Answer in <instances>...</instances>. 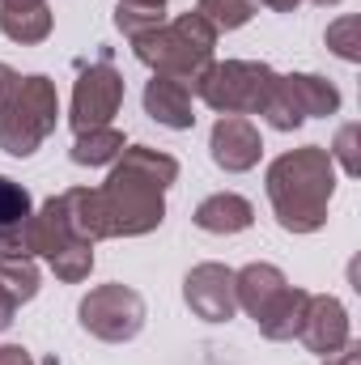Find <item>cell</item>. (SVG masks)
Here are the masks:
<instances>
[{
    "instance_id": "27",
    "label": "cell",
    "mask_w": 361,
    "mask_h": 365,
    "mask_svg": "<svg viewBox=\"0 0 361 365\" xmlns=\"http://www.w3.org/2000/svg\"><path fill=\"white\" fill-rule=\"evenodd\" d=\"M255 4H264V9H272V13H293L302 0H255Z\"/></svg>"
},
{
    "instance_id": "26",
    "label": "cell",
    "mask_w": 361,
    "mask_h": 365,
    "mask_svg": "<svg viewBox=\"0 0 361 365\" xmlns=\"http://www.w3.org/2000/svg\"><path fill=\"white\" fill-rule=\"evenodd\" d=\"M13 314H17V302H13V297H9V289L0 284V331H4V327H13Z\"/></svg>"
},
{
    "instance_id": "9",
    "label": "cell",
    "mask_w": 361,
    "mask_h": 365,
    "mask_svg": "<svg viewBox=\"0 0 361 365\" xmlns=\"http://www.w3.org/2000/svg\"><path fill=\"white\" fill-rule=\"evenodd\" d=\"M77 314L93 340L123 344V340L141 336V327H145V297L128 284H98L81 297Z\"/></svg>"
},
{
    "instance_id": "19",
    "label": "cell",
    "mask_w": 361,
    "mask_h": 365,
    "mask_svg": "<svg viewBox=\"0 0 361 365\" xmlns=\"http://www.w3.org/2000/svg\"><path fill=\"white\" fill-rule=\"evenodd\" d=\"M166 21V0H119L115 4V30L128 38H141Z\"/></svg>"
},
{
    "instance_id": "13",
    "label": "cell",
    "mask_w": 361,
    "mask_h": 365,
    "mask_svg": "<svg viewBox=\"0 0 361 365\" xmlns=\"http://www.w3.org/2000/svg\"><path fill=\"white\" fill-rule=\"evenodd\" d=\"M298 340L319 353V357H332L340 344H349V310L332 297V293H310L306 297V314H302V327H298Z\"/></svg>"
},
{
    "instance_id": "12",
    "label": "cell",
    "mask_w": 361,
    "mask_h": 365,
    "mask_svg": "<svg viewBox=\"0 0 361 365\" xmlns=\"http://www.w3.org/2000/svg\"><path fill=\"white\" fill-rule=\"evenodd\" d=\"M260 153H264V140H260V128H255L247 115H221V119L213 123L208 158H213L225 175H243V170L260 166Z\"/></svg>"
},
{
    "instance_id": "24",
    "label": "cell",
    "mask_w": 361,
    "mask_h": 365,
    "mask_svg": "<svg viewBox=\"0 0 361 365\" xmlns=\"http://www.w3.org/2000/svg\"><path fill=\"white\" fill-rule=\"evenodd\" d=\"M323 365H361V344L357 340H349V344H340L332 357H323Z\"/></svg>"
},
{
    "instance_id": "20",
    "label": "cell",
    "mask_w": 361,
    "mask_h": 365,
    "mask_svg": "<svg viewBox=\"0 0 361 365\" xmlns=\"http://www.w3.org/2000/svg\"><path fill=\"white\" fill-rule=\"evenodd\" d=\"M0 284L9 289V297L21 306L39 293V268L30 255H0Z\"/></svg>"
},
{
    "instance_id": "25",
    "label": "cell",
    "mask_w": 361,
    "mask_h": 365,
    "mask_svg": "<svg viewBox=\"0 0 361 365\" xmlns=\"http://www.w3.org/2000/svg\"><path fill=\"white\" fill-rule=\"evenodd\" d=\"M0 365H34V357L21 344H0Z\"/></svg>"
},
{
    "instance_id": "1",
    "label": "cell",
    "mask_w": 361,
    "mask_h": 365,
    "mask_svg": "<svg viewBox=\"0 0 361 365\" xmlns=\"http://www.w3.org/2000/svg\"><path fill=\"white\" fill-rule=\"evenodd\" d=\"M179 179V162L149 145H128L111 162V179L98 191L102 238H141L166 221V187Z\"/></svg>"
},
{
    "instance_id": "16",
    "label": "cell",
    "mask_w": 361,
    "mask_h": 365,
    "mask_svg": "<svg viewBox=\"0 0 361 365\" xmlns=\"http://www.w3.org/2000/svg\"><path fill=\"white\" fill-rule=\"evenodd\" d=\"M191 221H195L204 234H243V230H251L255 208H251V200H243L238 191H217V195L200 200V208H195Z\"/></svg>"
},
{
    "instance_id": "23",
    "label": "cell",
    "mask_w": 361,
    "mask_h": 365,
    "mask_svg": "<svg viewBox=\"0 0 361 365\" xmlns=\"http://www.w3.org/2000/svg\"><path fill=\"white\" fill-rule=\"evenodd\" d=\"M357 123H345L340 132H336V145L327 149V158L332 162H340V170L345 175H361V162H357Z\"/></svg>"
},
{
    "instance_id": "22",
    "label": "cell",
    "mask_w": 361,
    "mask_h": 365,
    "mask_svg": "<svg viewBox=\"0 0 361 365\" xmlns=\"http://www.w3.org/2000/svg\"><path fill=\"white\" fill-rule=\"evenodd\" d=\"M357 34H361V21L357 17H340V21H332L327 26V47L340 56V60H361V43H357Z\"/></svg>"
},
{
    "instance_id": "15",
    "label": "cell",
    "mask_w": 361,
    "mask_h": 365,
    "mask_svg": "<svg viewBox=\"0 0 361 365\" xmlns=\"http://www.w3.org/2000/svg\"><path fill=\"white\" fill-rule=\"evenodd\" d=\"M34 217L30 191L0 175V255H26V221Z\"/></svg>"
},
{
    "instance_id": "10",
    "label": "cell",
    "mask_w": 361,
    "mask_h": 365,
    "mask_svg": "<svg viewBox=\"0 0 361 365\" xmlns=\"http://www.w3.org/2000/svg\"><path fill=\"white\" fill-rule=\"evenodd\" d=\"M119 102H123V77H119V68L111 60L90 64L77 77V86H73V110H68L73 132L81 136V132H93V128H106L115 119Z\"/></svg>"
},
{
    "instance_id": "4",
    "label": "cell",
    "mask_w": 361,
    "mask_h": 365,
    "mask_svg": "<svg viewBox=\"0 0 361 365\" xmlns=\"http://www.w3.org/2000/svg\"><path fill=\"white\" fill-rule=\"evenodd\" d=\"M213 47H217V30L200 13H183L175 21H162L158 30L132 38V51L141 64H149L162 77H179L187 86L213 64Z\"/></svg>"
},
{
    "instance_id": "29",
    "label": "cell",
    "mask_w": 361,
    "mask_h": 365,
    "mask_svg": "<svg viewBox=\"0 0 361 365\" xmlns=\"http://www.w3.org/2000/svg\"><path fill=\"white\" fill-rule=\"evenodd\" d=\"M315 4H340V0H315Z\"/></svg>"
},
{
    "instance_id": "2",
    "label": "cell",
    "mask_w": 361,
    "mask_h": 365,
    "mask_svg": "<svg viewBox=\"0 0 361 365\" xmlns=\"http://www.w3.org/2000/svg\"><path fill=\"white\" fill-rule=\"evenodd\" d=\"M332 195H336V162L319 145L280 153L268 166L272 212H276L280 230H289V234H315V230H323Z\"/></svg>"
},
{
    "instance_id": "6",
    "label": "cell",
    "mask_w": 361,
    "mask_h": 365,
    "mask_svg": "<svg viewBox=\"0 0 361 365\" xmlns=\"http://www.w3.org/2000/svg\"><path fill=\"white\" fill-rule=\"evenodd\" d=\"M26 255H43L47 268L60 280H68V284H77V280H86L93 272V242L73 230L68 208H64L60 195H51L26 221Z\"/></svg>"
},
{
    "instance_id": "17",
    "label": "cell",
    "mask_w": 361,
    "mask_h": 365,
    "mask_svg": "<svg viewBox=\"0 0 361 365\" xmlns=\"http://www.w3.org/2000/svg\"><path fill=\"white\" fill-rule=\"evenodd\" d=\"M56 17L47 4H34V9H0V34L13 38V43H43L51 34Z\"/></svg>"
},
{
    "instance_id": "21",
    "label": "cell",
    "mask_w": 361,
    "mask_h": 365,
    "mask_svg": "<svg viewBox=\"0 0 361 365\" xmlns=\"http://www.w3.org/2000/svg\"><path fill=\"white\" fill-rule=\"evenodd\" d=\"M255 9H260L255 0H200V4H195V13H200L217 34H221V30H243V26L255 17Z\"/></svg>"
},
{
    "instance_id": "7",
    "label": "cell",
    "mask_w": 361,
    "mask_h": 365,
    "mask_svg": "<svg viewBox=\"0 0 361 365\" xmlns=\"http://www.w3.org/2000/svg\"><path fill=\"white\" fill-rule=\"evenodd\" d=\"M272 86H276V73L268 64H260V60H221V64H208L191 81V93L204 106H213L217 115H260Z\"/></svg>"
},
{
    "instance_id": "8",
    "label": "cell",
    "mask_w": 361,
    "mask_h": 365,
    "mask_svg": "<svg viewBox=\"0 0 361 365\" xmlns=\"http://www.w3.org/2000/svg\"><path fill=\"white\" fill-rule=\"evenodd\" d=\"M340 110V90L327 77L315 73H293V77H276L268 102H264V119L276 132H293L315 115H336Z\"/></svg>"
},
{
    "instance_id": "28",
    "label": "cell",
    "mask_w": 361,
    "mask_h": 365,
    "mask_svg": "<svg viewBox=\"0 0 361 365\" xmlns=\"http://www.w3.org/2000/svg\"><path fill=\"white\" fill-rule=\"evenodd\" d=\"M34 4H47V0H0V9H34Z\"/></svg>"
},
{
    "instance_id": "3",
    "label": "cell",
    "mask_w": 361,
    "mask_h": 365,
    "mask_svg": "<svg viewBox=\"0 0 361 365\" xmlns=\"http://www.w3.org/2000/svg\"><path fill=\"white\" fill-rule=\"evenodd\" d=\"M56 115H60V93L56 81H47L43 73H4L0 77V149L9 158H30L51 132H56Z\"/></svg>"
},
{
    "instance_id": "11",
    "label": "cell",
    "mask_w": 361,
    "mask_h": 365,
    "mask_svg": "<svg viewBox=\"0 0 361 365\" xmlns=\"http://www.w3.org/2000/svg\"><path fill=\"white\" fill-rule=\"evenodd\" d=\"M183 302L191 306L195 319L204 323H225L234 319L238 310V297H234V272L225 264H195L187 280H183Z\"/></svg>"
},
{
    "instance_id": "5",
    "label": "cell",
    "mask_w": 361,
    "mask_h": 365,
    "mask_svg": "<svg viewBox=\"0 0 361 365\" xmlns=\"http://www.w3.org/2000/svg\"><path fill=\"white\" fill-rule=\"evenodd\" d=\"M234 297L268 340H298L310 293L293 289L276 264H247L243 272H234Z\"/></svg>"
},
{
    "instance_id": "18",
    "label": "cell",
    "mask_w": 361,
    "mask_h": 365,
    "mask_svg": "<svg viewBox=\"0 0 361 365\" xmlns=\"http://www.w3.org/2000/svg\"><path fill=\"white\" fill-rule=\"evenodd\" d=\"M123 149H128V145H123V132H115V128L106 123V128L81 132L68 158H73L77 166H111V162H115V158H119Z\"/></svg>"
},
{
    "instance_id": "14",
    "label": "cell",
    "mask_w": 361,
    "mask_h": 365,
    "mask_svg": "<svg viewBox=\"0 0 361 365\" xmlns=\"http://www.w3.org/2000/svg\"><path fill=\"white\" fill-rule=\"evenodd\" d=\"M191 98H195V93H191L187 81L153 73V81L145 86V110H149V119H158L162 128H171V132H187V128H195Z\"/></svg>"
}]
</instances>
